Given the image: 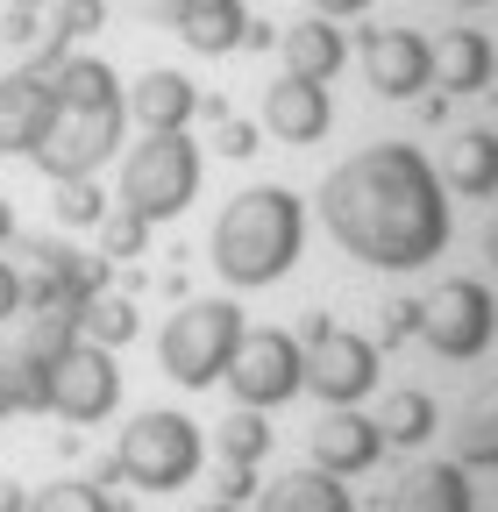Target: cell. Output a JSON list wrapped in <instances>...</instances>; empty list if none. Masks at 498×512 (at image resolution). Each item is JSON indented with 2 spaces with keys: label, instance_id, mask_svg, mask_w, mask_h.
<instances>
[{
  "label": "cell",
  "instance_id": "cell-30",
  "mask_svg": "<svg viewBox=\"0 0 498 512\" xmlns=\"http://www.w3.org/2000/svg\"><path fill=\"white\" fill-rule=\"evenodd\" d=\"M100 235H107V256H143V242H150V221L121 207V214H107V221H100Z\"/></svg>",
  "mask_w": 498,
  "mask_h": 512
},
{
  "label": "cell",
  "instance_id": "cell-17",
  "mask_svg": "<svg viewBox=\"0 0 498 512\" xmlns=\"http://www.w3.org/2000/svg\"><path fill=\"white\" fill-rule=\"evenodd\" d=\"M50 100L57 107H121V79H114V64L107 57H57L50 72H43Z\"/></svg>",
  "mask_w": 498,
  "mask_h": 512
},
{
  "label": "cell",
  "instance_id": "cell-9",
  "mask_svg": "<svg viewBox=\"0 0 498 512\" xmlns=\"http://www.w3.org/2000/svg\"><path fill=\"white\" fill-rule=\"evenodd\" d=\"M228 384H235L242 406L271 413V406H285L292 392H306V349H299L292 335H278V328L242 335V349H235V363H228Z\"/></svg>",
  "mask_w": 498,
  "mask_h": 512
},
{
  "label": "cell",
  "instance_id": "cell-35",
  "mask_svg": "<svg viewBox=\"0 0 498 512\" xmlns=\"http://www.w3.org/2000/svg\"><path fill=\"white\" fill-rule=\"evenodd\" d=\"M271 43H278V29H271V22H257V15L242 22V50H271Z\"/></svg>",
  "mask_w": 498,
  "mask_h": 512
},
{
  "label": "cell",
  "instance_id": "cell-27",
  "mask_svg": "<svg viewBox=\"0 0 498 512\" xmlns=\"http://www.w3.org/2000/svg\"><path fill=\"white\" fill-rule=\"evenodd\" d=\"M57 221L65 228H100L107 221V192L93 178H57Z\"/></svg>",
  "mask_w": 498,
  "mask_h": 512
},
{
  "label": "cell",
  "instance_id": "cell-19",
  "mask_svg": "<svg viewBox=\"0 0 498 512\" xmlns=\"http://www.w3.org/2000/svg\"><path fill=\"white\" fill-rule=\"evenodd\" d=\"M491 72H498L491 36H477V29H449L442 43H434V86H449V93H484Z\"/></svg>",
  "mask_w": 498,
  "mask_h": 512
},
{
  "label": "cell",
  "instance_id": "cell-15",
  "mask_svg": "<svg viewBox=\"0 0 498 512\" xmlns=\"http://www.w3.org/2000/svg\"><path fill=\"white\" fill-rule=\"evenodd\" d=\"M278 50H285V72H292V79H314V86H328V79L342 72V57H349L342 29H335L328 15H306V22H292V29L278 36Z\"/></svg>",
  "mask_w": 498,
  "mask_h": 512
},
{
  "label": "cell",
  "instance_id": "cell-43",
  "mask_svg": "<svg viewBox=\"0 0 498 512\" xmlns=\"http://www.w3.org/2000/svg\"><path fill=\"white\" fill-rule=\"evenodd\" d=\"M456 8H484V0H456Z\"/></svg>",
  "mask_w": 498,
  "mask_h": 512
},
{
  "label": "cell",
  "instance_id": "cell-16",
  "mask_svg": "<svg viewBox=\"0 0 498 512\" xmlns=\"http://www.w3.org/2000/svg\"><path fill=\"white\" fill-rule=\"evenodd\" d=\"M121 107H129L143 128H185L200 114V93H193L185 72H164V64H157V72H143L129 93H121Z\"/></svg>",
  "mask_w": 498,
  "mask_h": 512
},
{
  "label": "cell",
  "instance_id": "cell-18",
  "mask_svg": "<svg viewBox=\"0 0 498 512\" xmlns=\"http://www.w3.org/2000/svg\"><path fill=\"white\" fill-rule=\"evenodd\" d=\"M257 512H349V484L335 470H285L278 484L257 491Z\"/></svg>",
  "mask_w": 498,
  "mask_h": 512
},
{
  "label": "cell",
  "instance_id": "cell-31",
  "mask_svg": "<svg viewBox=\"0 0 498 512\" xmlns=\"http://www.w3.org/2000/svg\"><path fill=\"white\" fill-rule=\"evenodd\" d=\"M214 150L221 157H257V121H235V114H214Z\"/></svg>",
  "mask_w": 498,
  "mask_h": 512
},
{
  "label": "cell",
  "instance_id": "cell-1",
  "mask_svg": "<svg viewBox=\"0 0 498 512\" xmlns=\"http://www.w3.org/2000/svg\"><path fill=\"white\" fill-rule=\"evenodd\" d=\"M328 235L370 271H420L449 249V185L413 143H370L321 185Z\"/></svg>",
  "mask_w": 498,
  "mask_h": 512
},
{
  "label": "cell",
  "instance_id": "cell-28",
  "mask_svg": "<svg viewBox=\"0 0 498 512\" xmlns=\"http://www.w3.org/2000/svg\"><path fill=\"white\" fill-rule=\"evenodd\" d=\"M29 512H114V505H107V491L86 484V477H57V484H43V491L29 498Z\"/></svg>",
  "mask_w": 498,
  "mask_h": 512
},
{
  "label": "cell",
  "instance_id": "cell-42",
  "mask_svg": "<svg viewBox=\"0 0 498 512\" xmlns=\"http://www.w3.org/2000/svg\"><path fill=\"white\" fill-rule=\"evenodd\" d=\"M484 249H491V264H498V221H491V235H484Z\"/></svg>",
  "mask_w": 498,
  "mask_h": 512
},
{
  "label": "cell",
  "instance_id": "cell-21",
  "mask_svg": "<svg viewBox=\"0 0 498 512\" xmlns=\"http://www.w3.org/2000/svg\"><path fill=\"white\" fill-rule=\"evenodd\" d=\"M385 512H470V477H463V463H420V470L392 491Z\"/></svg>",
  "mask_w": 498,
  "mask_h": 512
},
{
  "label": "cell",
  "instance_id": "cell-3",
  "mask_svg": "<svg viewBox=\"0 0 498 512\" xmlns=\"http://www.w3.org/2000/svg\"><path fill=\"white\" fill-rule=\"evenodd\" d=\"M242 306L235 299H193V306H178L164 320V335H157V363L171 384H185V392H207L214 377H228L235 349H242Z\"/></svg>",
  "mask_w": 498,
  "mask_h": 512
},
{
  "label": "cell",
  "instance_id": "cell-14",
  "mask_svg": "<svg viewBox=\"0 0 498 512\" xmlns=\"http://www.w3.org/2000/svg\"><path fill=\"white\" fill-rule=\"evenodd\" d=\"M57 100L36 72H8L0 79V157H29L43 143V128H50Z\"/></svg>",
  "mask_w": 498,
  "mask_h": 512
},
{
  "label": "cell",
  "instance_id": "cell-32",
  "mask_svg": "<svg viewBox=\"0 0 498 512\" xmlns=\"http://www.w3.org/2000/svg\"><path fill=\"white\" fill-rule=\"evenodd\" d=\"M22 306H29V278L8 264V256H0V320H15Z\"/></svg>",
  "mask_w": 498,
  "mask_h": 512
},
{
  "label": "cell",
  "instance_id": "cell-7",
  "mask_svg": "<svg viewBox=\"0 0 498 512\" xmlns=\"http://www.w3.org/2000/svg\"><path fill=\"white\" fill-rule=\"evenodd\" d=\"M121 114L129 107H57L43 143L29 150V164L57 185V178H93L114 150H121Z\"/></svg>",
  "mask_w": 498,
  "mask_h": 512
},
{
  "label": "cell",
  "instance_id": "cell-6",
  "mask_svg": "<svg viewBox=\"0 0 498 512\" xmlns=\"http://www.w3.org/2000/svg\"><path fill=\"white\" fill-rule=\"evenodd\" d=\"M121 406V370H114V349L100 342H65L50 363H43V413L72 420V427H93Z\"/></svg>",
  "mask_w": 498,
  "mask_h": 512
},
{
  "label": "cell",
  "instance_id": "cell-36",
  "mask_svg": "<svg viewBox=\"0 0 498 512\" xmlns=\"http://www.w3.org/2000/svg\"><path fill=\"white\" fill-rule=\"evenodd\" d=\"M370 0H314V15H328V22H342V15H363Z\"/></svg>",
  "mask_w": 498,
  "mask_h": 512
},
{
  "label": "cell",
  "instance_id": "cell-41",
  "mask_svg": "<svg viewBox=\"0 0 498 512\" xmlns=\"http://www.w3.org/2000/svg\"><path fill=\"white\" fill-rule=\"evenodd\" d=\"M193 512H235V505H228V498H207V505H193Z\"/></svg>",
  "mask_w": 498,
  "mask_h": 512
},
{
  "label": "cell",
  "instance_id": "cell-29",
  "mask_svg": "<svg viewBox=\"0 0 498 512\" xmlns=\"http://www.w3.org/2000/svg\"><path fill=\"white\" fill-rule=\"evenodd\" d=\"M107 22V0H50V36L57 43H79Z\"/></svg>",
  "mask_w": 498,
  "mask_h": 512
},
{
  "label": "cell",
  "instance_id": "cell-23",
  "mask_svg": "<svg viewBox=\"0 0 498 512\" xmlns=\"http://www.w3.org/2000/svg\"><path fill=\"white\" fill-rule=\"evenodd\" d=\"M456 456L477 463V470H498V377L456 413Z\"/></svg>",
  "mask_w": 498,
  "mask_h": 512
},
{
  "label": "cell",
  "instance_id": "cell-22",
  "mask_svg": "<svg viewBox=\"0 0 498 512\" xmlns=\"http://www.w3.org/2000/svg\"><path fill=\"white\" fill-rule=\"evenodd\" d=\"M242 22H249L242 0H193V8L178 15V36L200 57H221V50H242Z\"/></svg>",
  "mask_w": 498,
  "mask_h": 512
},
{
  "label": "cell",
  "instance_id": "cell-26",
  "mask_svg": "<svg viewBox=\"0 0 498 512\" xmlns=\"http://www.w3.org/2000/svg\"><path fill=\"white\" fill-rule=\"evenodd\" d=\"M264 448H271V427H264L257 406H242V413L221 420V456H228V463H257Z\"/></svg>",
  "mask_w": 498,
  "mask_h": 512
},
{
  "label": "cell",
  "instance_id": "cell-8",
  "mask_svg": "<svg viewBox=\"0 0 498 512\" xmlns=\"http://www.w3.org/2000/svg\"><path fill=\"white\" fill-rule=\"evenodd\" d=\"M491 335H498V306H491V292L477 278H449V285H434L420 299V342L434 356L470 363V356L491 349Z\"/></svg>",
  "mask_w": 498,
  "mask_h": 512
},
{
  "label": "cell",
  "instance_id": "cell-10",
  "mask_svg": "<svg viewBox=\"0 0 498 512\" xmlns=\"http://www.w3.org/2000/svg\"><path fill=\"white\" fill-rule=\"evenodd\" d=\"M306 392L321 406H356L378 392V349L349 328H328L321 342H306Z\"/></svg>",
  "mask_w": 498,
  "mask_h": 512
},
{
  "label": "cell",
  "instance_id": "cell-24",
  "mask_svg": "<svg viewBox=\"0 0 498 512\" xmlns=\"http://www.w3.org/2000/svg\"><path fill=\"white\" fill-rule=\"evenodd\" d=\"M79 342H100V349H121V342H136V306L121 299V292H93L79 299Z\"/></svg>",
  "mask_w": 498,
  "mask_h": 512
},
{
  "label": "cell",
  "instance_id": "cell-11",
  "mask_svg": "<svg viewBox=\"0 0 498 512\" xmlns=\"http://www.w3.org/2000/svg\"><path fill=\"white\" fill-rule=\"evenodd\" d=\"M363 72L385 100H413L434 86V43L413 29H370L363 36Z\"/></svg>",
  "mask_w": 498,
  "mask_h": 512
},
{
  "label": "cell",
  "instance_id": "cell-39",
  "mask_svg": "<svg viewBox=\"0 0 498 512\" xmlns=\"http://www.w3.org/2000/svg\"><path fill=\"white\" fill-rule=\"evenodd\" d=\"M8 242H15V207L0 200V249H8Z\"/></svg>",
  "mask_w": 498,
  "mask_h": 512
},
{
  "label": "cell",
  "instance_id": "cell-38",
  "mask_svg": "<svg viewBox=\"0 0 498 512\" xmlns=\"http://www.w3.org/2000/svg\"><path fill=\"white\" fill-rule=\"evenodd\" d=\"M185 8H193V0H157V22H171V29H178V15H185Z\"/></svg>",
  "mask_w": 498,
  "mask_h": 512
},
{
  "label": "cell",
  "instance_id": "cell-2",
  "mask_svg": "<svg viewBox=\"0 0 498 512\" xmlns=\"http://www.w3.org/2000/svg\"><path fill=\"white\" fill-rule=\"evenodd\" d=\"M299 242H306L299 192H285V185H249L242 200H228L221 221L207 228V264H214L235 292H257V285H278V278L299 264Z\"/></svg>",
  "mask_w": 498,
  "mask_h": 512
},
{
  "label": "cell",
  "instance_id": "cell-5",
  "mask_svg": "<svg viewBox=\"0 0 498 512\" xmlns=\"http://www.w3.org/2000/svg\"><path fill=\"white\" fill-rule=\"evenodd\" d=\"M200 456H207L200 427L185 413H171V406H150V413H136L129 427H121L114 477H129L136 491H178V484H193Z\"/></svg>",
  "mask_w": 498,
  "mask_h": 512
},
{
  "label": "cell",
  "instance_id": "cell-33",
  "mask_svg": "<svg viewBox=\"0 0 498 512\" xmlns=\"http://www.w3.org/2000/svg\"><path fill=\"white\" fill-rule=\"evenodd\" d=\"M221 498H228V505L257 498V463H228V477H221Z\"/></svg>",
  "mask_w": 498,
  "mask_h": 512
},
{
  "label": "cell",
  "instance_id": "cell-40",
  "mask_svg": "<svg viewBox=\"0 0 498 512\" xmlns=\"http://www.w3.org/2000/svg\"><path fill=\"white\" fill-rule=\"evenodd\" d=\"M8 413H22V406H15V392H8V377H0V420H8Z\"/></svg>",
  "mask_w": 498,
  "mask_h": 512
},
{
  "label": "cell",
  "instance_id": "cell-20",
  "mask_svg": "<svg viewBox=\"0 0 498 512\" xmlns=\"http://www.w3.org/2000/svg\"><path fill=\"white\" fill-rule=\"evenodd\" d=\"M442 185L463 192V200H491L498 192V136L491 128H463L442 157Z\"/></svg>",
  "mask_w": 498,
  "mask_h": 512
},
{
  "label": "cell",
  "instance_id": "cell-37",
  "mask_svg": "<svg viewBox=\"0 0 498 512\" xmlns=\"http://www.w3.org/2000/svg\"><path fill=\"white\" fill-rule=\"evenodd\" d=\"M0 512H29V491L15 477H0Z\"/></svg>",
  "mask_w": 498,
  "mask_h": 512
},
{
  "label": "cell",
  "instance_id": "cell-12",
  "mask_svg": "<svg viewBox=\"0 0 498 512\" xmlns=\"http://www.w3.org/2000/svg\"><path fill=\"white\" fill-rule=\"evenodd\" d=\"M264 128L278 143H292V150H306V143H321L328 128H335V100H328V86H314V79H271L264 86Z\"/></svg>",
  "mask_w": 498,
  "mask_h": 512
},
{
  "label": "cell",
  "instance_id": "cell-34",
  "mask_svg": "<svg viewBox=\"0 0 498 512\" xmlns=\"http://www.w3.org/2000/svg\"><path fill=\"white\" fill-rule=\"evenodd\" d=\"M0 36H8V43H36V36H43L36 8H8V22H0Z\"/></svg>",
  "mask_w": 498,
  "mask_h": 512
},
{
  "label": "cell",
  "instance_id": "cell-13",
  "mask_svg": "<svg viewBox=\"0 0 498 512\" xmlns=\"http://www.w3.org/2000/svg\"><path fill=\"white\" fill-rule=\"evenodd\" d=\"M378 456H385V427L370 420V413H356V406H328V413L314 420V463H321V470L356 477V470H370Z\"/></svg>",
  "mask_w": 498,
  "mask_h": 512
},
{
  "label": "cell",
  "instance_id": "cell-4",
  "mask_svg": "<svg viewBox=\"0 0 498 512\" xmlns=\"http://www.w3.org/2000/svg\"><path fill=\"white\" fill-rule=\"evenodd\" d=\"M193 192H200V150H193L185 128H150V136L121 157V207L143 214L150 228L185 214Z\"/></svg>",
  "mask_w": 498,
  "mask_h": 512
},
{
  "label": "cell",
  "instance_id": "cell-25",
  "mask_svg": "<svg viewBox=\"0 0 498 512\" xmlns=\"http://www.w3.org/2000/svg\"><path fill=\"white\" fill-rule=\"evenodd\" d=\"M378 427H385V441L420 448V441L434 434V399H427V392H392L385 413H378Z\"/></svg>",
  "mask_w": 498,
  "mask_h": 512
}]
</instances>
